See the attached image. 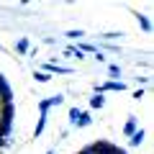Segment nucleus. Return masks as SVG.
Here are the masks:
<instances>
[{"instance_id":"21","label":"nucleus","mask_w":154,"mask_h":154,"mask_svg":"<svg viewBox=\"0 0 154 154\" xmlns=\"http://www.w3.org/2000/svg\"><path fill=\"white\" fill-rule=\"evenodd\" d=\"M131 98H134V100H141V98H144V90H141V88H136V90H134V95H131Z\"/></svg>"},{"instance_id":"17","label":"nucleus","mask_w":154,"mask_h":154,"mask_svg":"<svg viewBox=\"0 0 154 154\" xmlns=\"http://www.w3.org/2000/svg\"><path fill=\"white\" fill-rule=\"evenodd\" d=\"M108 75H110V77H121V75H123L121 64H116V62H113V64H108Z\"/></svg>"},{"instance_id":"13","label":"nucleus","mask_w":154,"mask_h":154,"mask_svg":"<svg viewBox=\"0 0 154 154\" xmlns=\"http://www.w3.org/2000/svg\"><path fill=\"white\" fill-rule=\"evenodd\" d=\"M77 49L82 51V54H98V44H88V41L85 44H77Z\"/></svg>"},{"instance_id":"20","label":"nucleus","mask_w":154,"mask_h":154,"mask_svg":"<svg viewBox=\"0 0 154 154\" xmlns=\"http://www.w3.org/2000/svg\"><path fill=\"white\" fill-rule=\"evenodd\" d=\"M36 108H38V113H49V105H46V98H44V100H38V105H36Z\"/></svg>"},{"instance_id":"16","label":"nucleus","mask_w":154,"mask_h":154,"mask_svg":"<svg viewBox=\"0 0 154 154\" xmlns=\"http://www.w3.org/2000/svg\"><path fill=\"white\" fill-rule=\"evenodd\" d=\"M80 113H82V108H77V105L69 108V126H75V121L80 118Z\"/></svg>"},{"instance_id":"6","label":"nucleus","mask_w":154,"mask_h":154,"mask_svg":"<svg viewBox=\"0 0 154 154\" xmlns=\"http://www.w3.org/2000/svg\"><path fill=\"white\" fill-rule=\"evenodd\" d=\"M46 121H49V113H38V121H36V128H33V139H38L46 128Z\"/></svg>"},{"instance_id":"18","label":"nucleus","mask_w":154,"mask_h":154,"mask_svg":"<svg viewBox=\"0 0 154 154\" xmlns=\"http://www.w3.org/2000/svg\"><path fill=\"white\" fill-rule=\"evenodd\" d=\"M136 21H139V26H141L146 33L152 31V23H149V18H146V16H136Z\"/></svg>"},{"instance_id":"24","label":"nucleus","mask_w":154,"mask_h":154,"mask_svg":"<svg viewBox=\"0 0 154 154\" xmlns=\"http://www.w3.org/2000/svg\"><path fill=\"white\" fill-rule=\"evenodd\" d=\"M46 154H57V149H49V152H46Z\"/></svg>"},{"instance_id":"8","label":"nucleus","mask_w":154,"mask_h":154,"mask_svg":"<svg viewBox=\"0 0 154 154\" xmlns=\"http://www.w3.org/2000/svg\"><path fill=\"white\" fill-rule=\"evenodd\" d=\"M16 51H18V54H28V51H31V41H28L26 36H21L16 41Z\"/></svg>"},{"instance_id":"10","label":"nucleus","mask_w":154,"mask_h":154,"mask_svg":"<svg viewBox=\"0 0 154 154\" xmlns=\"http://www.w3.org/2000/svg\"><path fill=\"white\" fill-rule=\"evenodd\" d=\"M128 144H131V146H141L144 144V128H136V131L128 136Z\"/></svg>"},{"instance_id":"2","label":"nucleus","mask_w":154,"mask_h":154,"mask_svg":"<svg viewBox=\"0 0 154 154\" xmlns=\"http://www.w3.org/2000/svg\"><path fill=\"white\" fill-rule=\"evenodd\" d=\"M126 90V82L123 80H108V82H103V85H95V93H100V95H105V93H123Z\"/></svg>"},{"instance_id":"4","label":"nucleus","mask_w":154,"mask_h":154,"mask_svg":"<svg viewBox=\"0 0 154 154\" xmlns=\"http://www.w3.org/2000/svg\"><path fill=\"white\" fill-rule=\"evenodd\" d=\"M8 103H13V90H11V85H8V80L0 75V108L8 105Z\"/></svg>"},{"instance_id":"19","label":"nucleus","mask_w":154,"mask_h":154,"mask_svg":"<svg viewBox=\"0 0 154 154\" xmlns=\"http://www.w3.org/2000/svg\"><path fill=\"white\" fill-rule=\"evenodd\" d=\"M121 36H123L121 31H108V33H103V38H105V41H116V38H121Z\"/></svg>"},{"instance_id":"12","label":"nucleus","mask_w":154,"mask_h":154,"mask_svg":"<svg viewBox=\"0 0 154 154\" xmlns=\"http://www.w3.org/2000/svg\"><path fill=\"white\" fill-rule=\"evenodd\" d=\"M62 103H64V95H62V93H57V95H51V98H46V105H49V110H51V108H59Z\"/></svg>"},{"instance_id":"5","label":"nucleus","mask_w":154,"mask_h":154,"mask_svg":"<svg viewBox=\"0 0 154 154\" xmlns=\"http://www.w3.org/2000/svg\"><path fill=\"white\" fill-rule=\"evenodd\" d=\"M136 128H139V118L131 113V116L126 118V123H123V128H121V131H123V136H131V134L136 131Z\"/></svg>"},{"instance_id":"23","label":"nucleus","mask_w":154,"mask_h":154,"mask_svg":"<svg viewBox=\"0 0 154 154\" xmlns=\"http://www.w3.org/2000/svg\"><path fill=\"white\" fill-rule=\"evenodd\" d=\"M103 49H108V51H121V49H118V46H116V44H105Z\"/></svg>"},{"instance_id":"7","label":"nucleus","mask_w":154,"mask_h":154,"mask_svg":"<svg viewBox=\"0 0 154 154\" xmlns=\"http://www.w3.org/2000/svg\"><path fill=\"white\" fill-rule=\"evenodd\" d=\"M90 123H93V116H90V110H82V113H80V118L75 121V128H88Z\"/></svg>"},{"instance_id":"9","label":"nucleus","mask_w":154,"mask_h":154,"mask_svg":"<svg viewBox=\"0 0 154 154\" xmlns=\"http://www.w3.org/2000/svg\"><path fill=\"white\" fill-rule=\"evenodd\" d=\"M64 57H67V59H77V62L85 59V54L77 49V46H64Z\"/></svg>"},{"instance_id":"11","label":"nucleus","mask_w":154,"mask_h":154,"mask_svg":"<svg viewBox=\"0 0 154 154\" xmlns=\"http://www.w3.org/2000/svg\"><path fill=\"white\" fill-rule=\"evenodd\" d=\"M105 105V95H100V93H95V95H90V108L93 110H98V108H103Z\"/></svg>"},{"instance_id":"3","label":"nucleus","mask_w":154,"mask_h":154,"mask_svg":"<svg viewBox=\"0 0 154 154\" xmlns=\"http://www.w3.org/2000/svg\"><path fill=\"white\" fill-rule=\"evenodd\" d=\"M90 149H93V154H126L123 149H118L116 144H110V141H93Z\"/></svg>"},{"instance_id":"15","label":"nucleus","mask_w":154,"mask_h":154,"mask_svg":"<svg viewBox=\"0 0 154 154\" xmlns=\"http://www.w3.org/2000/svg\"><path fill=\"white\" fill-rule=\"evenodd\" d=\"M64 36H67V38H72V41H80V38L85 36V31H82V28H72V31H67Z\"/></svg>"},{"instance_id":"22","label":"nucleus","mask_w":154,"mask_h":154,"mask_svg":"<svg viewBox=\"0 0 154 154\" xmlns=\"http://www.w3.org/2000/svg\"><path fill=\"white\" fill-rule=\"evenodd\" d=\"M44 44H46V46H54V44H57V38H51V36H46V38H44Z\"/></svg>"},{"instance_id":"14","label":"nucleus","mask_w":154,"mask_h":154,"mask_svg":"<svg viewBox=\"0 0 154 154\" xmlns=\"http://www.w3.org/2000/svg\"><path fill=\"white\" fill-rule=\"evenodd\" d=\"M33 80H36V82H41V85H46V82H51V75H46V72L36 69V72H33Z\"/></svg>"},{"instance_id":"1","label":"nucleus","mask_w":154,"mask_h":154,"mask_svg":"<svg viewBox=\"0 0 154 154\" xmlns=\"http://www.w3.org/2000/svg\"><path fill=\"white\" fill-rule=\"evenodd\" d=\"M13 110H16L13 103L0 108V136H5V139H11V134H13Z\"/></svg>"}]
</instances>
